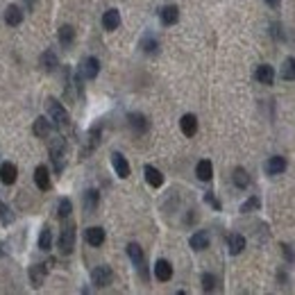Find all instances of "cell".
Returning a JSON list of instances; mask_svg holds the SVG:
<instances>
[{"instance_id":"33","label":"cell","mask_w":295,"mask_h":295,"mask_svg":"<svg viewBox=\"0 0 295 295\" xmlns=\"http://www.w3.org/2000/svg\"><path fill=\"white\" fill-rule=\"evenodd\" d=\"M259 198L257 195H252V198H248V200L241 205V214H252V211H257L259 209Z\"/></svg>"},{"instance_id":"14","label":"cell","mask_w":295,"mask_h":295,"mask_svg":"<svg viewBox=\"0 0 295 295\" xmlns=\"http://www.w3.org/2000/svg\"><path fill=\"white\" fill-rule=\"evenodd\" d=\"M159 18H161L163 25H175V23L180 21V9H177L175 5H166V7L159 12Z\"/></svg>"},{"instance_id":"3","label":"cell","mask_w":295,"mask_h":295,"mask_svg":"<svg viewBox=\"0 0 295 295\" xmlns=\"http://www.w3.org/2000/svg\"><path fill=\"white\" fill-rule=\"evenodd\" d=\"M73 248H75V225L73 222H66L64 230H61V236H59V252L71 254Z\"/></svg>"},{"instance_id":"31","label":"cell","mask_w":295,"mask_h":295,"mask_svg":"<svg viewBox=\"0 0 295 295\" xmlns=\"http://www.w3.org/2000/svg\"><path fill=\"white\" fill-rule=\"evenodd\" d=\"M282 77H284L286 82L295 80V57H288V59L284 61V66H282Z\"/></svg>"},{"instance_id":"20","label":"cell","mask_w":295,"mask_h":295,"mask_svg":"<svg viewBox=\"0 0 295 295\" xmlns=\"http://www.w3.org/2000/svg\"><path fill=\"white\" fill-rule=\"evenodd\" d=\"M195 175H198V180H202V182H209L211 180V175H214V166H211L209 159H202V161H198Z\"/></svg>"},{"instance_id":"25","label":"cell","mask_w":295,"mask_h":295,"mask_svg":"<svg viewBox=\"0 0 295 295\" xmlns=\"http://www.w3.org/2000/svg\"><path fill=\"white\" fill-rule=\"evenodd\" d=\"M98 202H100V193L98 191H86L84 193V209H86V214H93L95 209H98Z\"/></svg>"},{"instance_id":"1","label":"cell","mask_w":295,"mask_h":295,"mask_svg":"<svg viewBox=\"0 0 295 295\" xmlns=\"http://www.w3.org/2000/svg\"><path fill=\"white\" fill-rule=\"evenodd\" d=\"M46 107H48V116L52 118V123H55L57 127L64 129V127H69V125H71L69 111L64 109V105H61L57 98H48V105H46Z\"/></svg>"},{"instance_id":"38","label":"cell","mask_w":295,"mask_h":295,"mask_svg":"<svg viewBox=\"0 0 295 295\" xmlns=\"http://www.w3.org/2000/svg\"><path fill=\"white\" fill-rule=\"evenodd\" d=\"M282 252H284V257H286L288 261H295V254H293V250L288 248V245H282Z\"/></svg>"},{"instance_id":"35","label":"cell","mask_w":295,"mask_h":295,"mask_svg":"<svg viewBox=\"0 0 295 295\" xmlns=\"http://www.w3.org/2000/svg\"><path fill=\"white\" fill-rule=\"evenodd\" d=\"M98 141H100V127H93L89 132V148H86V152H91V150L98 146Z\"/></svg>"},{"instance_id":"7","label":"cell","mask_w":295,"mask_h":295,"mask_svg":"<svg viewBox=\"0 0 295 295\" xmlns=\"http://www.w3.org/2000/svg\"><path fill=\"white\" fill-rule=\"evenodd\" d=\"M286 159L282 157V154H275V157H270L268 161H266V173H268V175H282L284 171H286Z\"/></svg>"},{"instance_id":"22","label":"cell","mask_w":295,"mask_h":295,"mask_svg":"<svg viewBox=\"0 0 295 295\" xmlns=\"http://www.w3.org/2000/svg\"><path fill=\"white\" fill-rule=\"evenodd\" d=\"M143 173H146V182H148L150 186L159 188V186L163 184V175H161V173H159L154 166H146V168H143Z\"/></svg>"},{"instance_id":"13","label":"cell","mask_w":295,"mask_h":295,"mask_svg":"<svg viewBox=\"0 0 295 295\" xmlns=\"http://www.w3.org/2000/svg\"><path fill=\"white\" fill-rule=\"evenodd\" d=\"M254 77H257V82H261V84L270 86V84L275 82V71H273V66H268V64H259V66H257V71H254Z\"/></svg>"},{"instance_id":"10","label":"cell","mask_w":295,"mask_h":295,"mask_svg":"<svg viewBox=\"0 0 295 295\" xmlns=\"http://www.w3.org/2000/svg\"><path fill=\"white\" fill-rule=\"evenodd\" d=\"M84 239L89 245H93V248H100V245L105 243V239H107V234H105L103 227H89V230L84 232Z\"/></svg>"},{"instance_id":"39","label":"cell","mask_w":295,"mask_h":295,"mask_svg":"<svg viewBox=\"0 0 295 295\" xmlns=\"http://www.w3.org/2000/svg\"><path fill=\"white\" fill-rule=\"evenodd\" d=\"M266 5H268V7H279V3H282V0H264Z\"/></svg>"},{"instance_id":"4","label":"cell","mask_w":295,"mask_h":295,"mask_svg":"<svg viewBox=\"0 0 295 295\" xmlns=\"http://www.w3.org/2000/svg\"><path fill=\"white\" fill-rule=\"evenodd\" d=\"M127 254L132 259V264L139 268V273L143 275V279H148V270H146V257H143V248L139 243H129L127 245Z\"/></svg>"},{"instance_id":"37","label":"cell","mask_w":295,"mask_h":295,"mask_svg":"<svg viewBox=\"0 0 295 295\" xmlns=\"http://www.w3.org/2000/svg\"><path fill=\"white\" fill-rule=\"evenodd\" d=\"M205 200H207V202H209V205H211V207H214V209H216V211H220V202H218V200H216V198H214V195H211V193H207V195H205Z\"/></svg>"},{"instance_id":"9","label":"cell","mask_w":295,"mask_h":295,"mask_svg":"<svg viewBox=\"0 0 295 295\" xmlns=\"http://www.w3.org/2000/svg\"><path fill=\"white\" fill-rule=\"evenodd\" d=\"M16 177H18V168H16V163H12V161H5L3 166H0V182L3 184H14L16 182Z\"/></svg>"},{"instance_id":"15","label":"cell","mask_w":295,"mask_h":295,"mask_svg":"<svg viewBox=\"0 0 295 295\" xmlns=\"http://www.w3.org/2000/svg\"><path fill=\"white\" fill-rule=\"evenodd\" d=\"M154 277H157L159 282H168V279L173 277V266L168 264L166 259H159L157 264H154Z\"/></svg>"},{"instance_id":"21","label":"cell","mask_w":295,"mask_h":295,"mask_svg":"<svg viewBox=\"0 0 295 295\" xmlns=\"http://www.w3.org/2000/svg\"><path fill=\"white\" fill-rule=\"evenodd\" d=\"M180 127H182V132H184L186 137H193V134L198 132V118L193 114H184V116H182V120H180Z\"/></svg>"},{"instance_id":"28","label":"cell","mask_w":295,"mask_h":295,"mask_svg":"<svg viewBox=\"0 0 295 295\" xmlns=\"http://www.w3.org/2000/svg\"><path fill=\"white\" fill-rule=\"evenodd\" d=\"M232 180H234V184L239 186V188H248L250 184V175H248V171L245 168H234V175H232Z\"/></svg>"},{"instance_id":"23","label":"cell","mask_w":295,"mask_h":295,"mask_svg":"<svg viewBox=\"0 0 295 295\" xmlns=\"http://www.w3.org/2000/svg\"><path fill=\"white\" fill-rule=\"evenodd\" d=\"M46 273H48L46 264H37V266H32V268H30V279H32V284H35L37 288L43 284V279H46Z\"/></svg>"},{"instance_id":"24","label":"cell","mask_w":295,"mask_h":295,"mask_svg":"<svg viewBox=\"0 0 295 295\" xmlns=\"http://www.w3.org/2000/svg\"><path fill=\"white\" fill-rule=\"evenodd\" d=\"M227 248H230L232 254H241L245 250V239L241 234H230V239H227Z\"/></svg>"},{"instance_id":"2","label":"cell","mask_w":295,"mask_h":295,"mask_svg":"<svg viewBox=\"0 0 295 295\" xmlns=\"http://www.w3.org/2000/svg\"><path fill=\"white\" fill-rule=\"evenodd\" d=\"M64 152H66V143L61 137H55L50 143V159H52V166H55V173L64 171Z\"/></svg>"},{"instance_id":"32","label":"cell","mask_w":295,"mask_h":295,"mask_svg":"<svg viewBox=\"0 0 295 295\" xmlns=\"http://www.w3.org/2000/svg\"><path fill=\"white\" fill-rule=\"evenodd\" d=\"M71 211H73V202H71L69 198H61L59 207H57V216H59V218H69Z\"/></svg>"},{"instance_id":"34","label":"cell","mask_w":295,"mask_h":295,"mask_svg":"<svg viewBox=\"0 0 295 295\" xmlns=\"http://www.w3.org/2000/svg\"><path fill=\"white\" fill-rule=\"evenodd\" d=\"M202 288H205L207 293L216 288V277H214L211 273H205V275H202Z\"/></svg>"},{"instance_id":"36","label":"cell","mask_w":295,"mask_h":295,"mask_svg":"<svg viewBox=\"0 0 295 295\" xmlns=\"http://www.w3.org/2000/svg\"><path fill=\"white\" fill-rule=\"evenodd\" d=\"M12 220H14V216L9 214V209L5 207V202L0 200V222H3V225H9Z\"/></svg>"},{"instance_id":"27","label":"cell","mask_w":295,"mask_h":295,"mask_svg":"<svg viewBox=\"0 0 295 295\" xmlns=\"http://www.w3.org/2000/svg\"><path fill=\"white\" fill-rule=\"evenodd\" d=\"M73 41H75V30L71 25H61L59 27V43L64 48H71V46H73Z\"/></svg>"},{"instance_id":"17","label":"cell","mask_w":295,"mask_h":295,"mask_svg":"<svg viewBox=\"0 0 295 295\" xmlns=\"http://www.w3.org/2000/svg\"><path fill=\"white\" fill-rule=\"evenodd\" d=\"M39 64H41V69L46 71V73H55L57 66H59V59H57V55L52 50H46L41 55V59H39Z\"/></svg>"},{"instance_id":"19","label":"cell","mask_w":295,"mask_h":295,"mask_svg":"<svg viewBox=\"0 0 295 295\" xmlns=\"http://www.w3.org/2000/svg\"><path fill=\"white\" fill-rule=\"evenodd\" d=\"M129 127H132L137 134H143V132H148L150 123L143 114H129Z\"/></svg>"},{"instance_id":"12","label":"cell","mask_w":295,"mask_h":295,"mask_svg":"<svg viewBox=\"0 0 295 295\" xmlns=\"http://www.w3.org/2000/svg\"><path fill=\"white\" fill-rule=\"evenodd\" d=\"M188 243H191V248L195 250V252H202V250H207V248H209V232H205V230L195 232V234L188 239Z\"/></svg>"},{"instance_id":"18","label":"cell","mask_w":295,"mask_h":295,"mask_svg":"<svg viewBox=\"0 0 295 295\" xmlns=\"http://www.w3.org/2000/svg\"><path fill=\"white\" fill-rule=\"evenodd\" d=\"M35 182H37V188H39V191H48V188H50V173H48L46 166H37V171H35Z\"/></svg>"},{"instance_id":"29","label":"cell","mask_w":295,"mask_h":295,"mask_svg":"<svg viewBox=\"0 0 295 295\" xmlns=\"http://www.w3.org/2000/svg\"><path fill=\"white\" fill-rule=\"evenodd\" d=\"M39 248H41L43 252H48V250L52 248V232L48 230V227H43L41 234H39Z\"/></svg>"},{"instance_id":"26","label":"cell","mask_w":295,"mask_h":295,"mask_svg":"<svg viewBox=\"0 0 295 295\" xmlns=\"http://www.w3.org/2000/svg\"><path fill=\"white\" fill-rule=\"evenodd\" d=\"M50 132H52V123H50V120H46V116H41V118L35 120V134L39 139H46Z\"/></svg>"},{"instance_id":"16","label":"cell","mask_w":295,"mask_h":295,"mask_svg":"<svg viewBox=\"0 0 295 295\" xmlns=\"http://www.w3.org/2000/svg\"><path fill=\"white\" fill-rule=\"evenodd\" d=\"M118 25H120L118 9H107V12H105V16H103V27L107 32H114V30H118Z\"/></svg>"},{"instance_id":"6","label":"cell","mask_w":295,"mask_h":295,"mask_svg":"<svg viewBox=\"0 0 295 295\" xmlns=\"http://www.w3.org/2000/svg\"><path fill=\"white\" fill-rule=\"evenodd\" d=\"M100 73V61L95 59V57H84L80 64V77H84V80H95Z\"/></svg>"},{"instance_id":"8","label":"cell","mask_w":295,"mask_h":295,"mask_svg":"<svg viewBox=\"0 0 295 295\" xmlns=\"http://www.w3.org/2000/svg\"><path fill=\"white\" fill-rule=\"evenodd\" d=\"M111 166H114L116 175H118L120 180H127V177H129V163H127V159H125L123 154H118V152L111 154Z\"/></svg>"},{"instance_id":"30","label":"cell","mask_w":295,"mask_h":295,"mask_svg":"<svg viewBox=\"0 0 295 295\" xmlns=\"http://www.w3.org/2000/svg\"><path fill=\"white\" fill-rule=\"evenodd\" d=\"M141 48H143V52H148V55H154V52H157V48H159V41L152 35H146V37L141 39Z\"/></svg>"},{"instance_id":"11","label":"cell","mask_w":295,"mask_h":295,"mask_svg":"<svg viewBox=\"0 0 295 295\" xmlns=\"http://www.w3.org/2000/svg\"><path fill=\"white\" fill-rule=\"evenodd\" d=\"M23 18H25V14H23V9L18 7V5H9L7 9H5V23L7 25H21Z\"/></svg>"},{"instance_id":"5","label":"cell","mask_w":295,"mask_h":295,"mask_svg":"<svg viewBox=\"0 0 295 295\" xmlns=\"http://www.w3.org/2000/svg\"><path fill=\"white\" fill-rule=\"evenodd\" d=\"M91 282L98 288H105L114 282V273H111L109 266H98V268H93V273H91Z\"/></svg>"}]
</instances>
